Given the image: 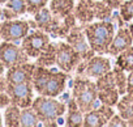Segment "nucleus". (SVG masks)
<instances>
[{
  "instance_id": "nucleus-3",
  "label": "nucleus",
  "mask_w": 133,
  "mask_h": 127,
  "mask_svg": "<svg viewBox=\"0 0 133 127\" xmlns=\"http://www.w3.org/2000/svg\"><path fill=\"white\" fill-rule=\"evenodd\" d=\"M72 97L76 100L80 110L85 114L95 107H98V89L95 83L88 77H76L72 85Z\"/></svg>"
},
{
  "instance_id": "nucleus-41",
  "label": "nucleus",
  "mask_w": 133,
  "mask_h": 127,
  "mask_svg": "<svg viewBox=\"0 0 133 127\" xmlns=\"http://www.w3.org/2000/svg\"><path fill=\"white\" fill-rule=\"evenodd\" d=\"M0 41H2V35H0Z\"/></svg>"
},
{
  "instance_id": "nucleus-26",
  "label": "nucleus",
  "mask_w": 133,
  "mask_h": 127,
  "mask_svg": "<svg viewBox=\"0 0 133 127\" xmlns=\"http://www.w3.org/2000/svg\"><path fill=\"white\" fill-rule=\"evenodd\" d=\"M114 76H115V83H116V88L119 90L120 96H124L127 93V76H125V71L117 66H115V68L112 70Z\"/></svg>"
},
{
  "instance_id": "nucleus-33",
  "label": "nucleus",
  "mask_w": 133,
  "mask_h": 127,
  "mask_svg": "<svg viewBox=\"0 0 133 127\" xmlns=\"http://www.w3.org/2000/svg\"><path fill=\"white\" fill-rule=\"evenodd\" d=\"M102 2L106 3L112 11H115V9H120L121 4L124 3V0H102Z\"/></svg>"
},
{
  "instance_id": "nucleus-19",
  "label": "nucleus",
  "mask_w": 133,
  "mask_h": 127,
  "mask_svg": "<svg viewBox=\"0 0 133 127\" xmlns=\"http://www.w3.org/2000/svg\"><path fill=\"white\" fill-rule=\"evenodd\" d=\"M54 15L52 12L43 7L42 9H39L35 15H34V21L37 22V26L39 28V30H43L46 33H50L54 25Z\"/></svg>"
},
{
  "instance_id": "nucleus-17",
  "label": "nucleus",
  "mask_w": 133,
  "mask_h": 127,
  "mask_svg": "<svg viewBox=\"0 0 133 127\" xmlns=\"http://www.w3.org/2000/svg\"><path fill=\"white\" fill-rule=\"evenodd\" d=\"M65 124L69 127H81L84 124V113L80 110L73 97L69 100L68 104V115L65 118Z\"/></svg>"
},
{
  "instance_id": "nucleus-10",
  "label": "nucleus",
  "mask_w": 133,
  "mask_h": 127,
  "mask_svg": "<svg viewBox=\"0 0 133 127\" xmlns=\"http://www.w3.org/2000/svg\"><path fill=\"white\" fill-rule=\"evenodd\" d=\"M65 38H66V42L80 54L82 60H88L91 56H94V50L90 47L86 34H85V30L81 29V26L72 28Z\"/></svg>"
},
{
  "instance_id": "nucleus-29",
  "label": "nucleus",
  "mask_w": 133,
  "mask_h": 127,
  "mask_svg": "<svg viewBox=\"0 0 133 127\" xmlns=\"http://www.w3.org/2000/svg\"><path fill=\"white\" fill-rule=\"evenodd\" d=\"M26 2V8H28V13L30 15H35L39 9H42L43 7L47 5L48 0H25Z\"/></svg>"
},
{
  "instance_id": "nucleus-27",
  "label": "nucleus",
  "mask_w": 133,
  "mask_h": 127,
  "mask_svg": "<svg viewBox=\"0 0 133 127\" xmlns=\"http://www.w3.org/2000/svg\"><path fill=\"white\" fill-rule=\"evenodd\" d=\"M5 7L12 9L13 12H16L18 16L24 15L28 12V8H26V2L25 0H8L5 3Z\"/></svg>"
},
{
  "instance_id": "nucleus-36",
  "label": "nucleus",
  "mask_w": 133,
  "mask_h": 127,
  "mask_svg": "<svg viewBox=\"0 0 133 127\" xmlns=\"http://www.w3.org/2000/svg\"><path fill=\"white\" fill-rule=\"evenodd\" d=\"M4 71H5V67H4V64L2 63V60H0V76H3Z\"/></svg>"
},
{
  "instance_id": "nucleus-42",
  "label": "nucleus",
  "mask_w": 133,
  "mask_h": 127,
  "mask_svg": "<svg viewBox=\"0 0 133 127\" xmlns=\"http://www.w3.org/2000/svg\"><path fill=\"white\" fill-rule=\"evenodd\" d=\"M78 2H80V0H78Z\"/></svg>"
},
{
  "instance_id": "nucleus-4",
  "label": "nucleus",
  "mask_w": 133,
  "mask_h": 127,
  "mask_svg": "<svg viewBox=\"0 0 133 127\" xmlns=\"http://www.w3.org/2000/svg\"><path fill=\"white\" fill-rule=\"evenodd\" d=\"M31 107L35 110L42 123L55 122L59 117H61L65 113L64 102L55 100V97H47V96H41V94L33 100Z\"/></svg>"
},
{
  "instance_id": "nucleus-11",
  "label": "nucleus",
  "mask_w": 133,
  "mask_h": 127,
  "mask_svg": "<svg viewBox=\"0 0 133 127\" xmlns=\"http://www.w3.org/2000/svg\"><path fill=\"white\" fill-rule=\"evenodd\" d=\"M115 114L112 106L102 104L101 106L85 113L84 115V127H103L107 126L108 120Z\"/></svg>"
},
{
  "instance_id": "nucleus-30",
  "label": "nucleus",
  "mask_w": 133,
  "mask_h": 127,
  "mask_svg": "<svg viewBox=\"0 0 133 127\" xmlns=\"http://www.w3.org/2000/svg\"><path fill=\"white\" fill-rule=\"evenodd\" d=\"M107 126H110V127H125L127 126V120L123 119L119 114H114L112 118L108 120Z\"/></svg>"
},
{
  "instance_id": "nucleus-31",
  "label": "nucleus",
  "mask_w": 133,
  "mask_h": 127,
  "mask_svg": "<svg viewBox=\"0 0 133 127\" xmlns=\"http://www.w3.org/2000/svg\"><path fill=\"white\" fill-rule=\"evenodd\" d=\"M2 17L4 19V20H15V19H17L18 17V15L16 13V12H13L12 9H9V8H3L2 9Z\"/></svg>"
},
{
  "instance_id": "nucleus-34",
  "label": "nucleus",
  "mask_w": 133,
  "mask_h": 127,
  "mask_svg": "<svg viewBox=\"0 0 133 127\" xmlns=\"http://www.w3.org/2000/svg\"><path fill=\"white\" fill-rule=\"evenodd\" d=\"M127 93L133 96V71H130L127 76Z\"/></svg>"
},
{
  "instance_id": "nucleus-23",
  "label": "nucleus",
  "mask_w": 133,
  "mask_h": 127,
  "mask_svg": "<svg viewBox=\"0 0 133 127\" xmlns=\"http://www.w3.org/2000/svg\"><path fill=\"white\" fill-rule=\"evenodd\" d=\"M116 66L123 68L127 72L133 71V47H128L121 51L116 58Z\"/></svg>"
},
{
  "instance_id": "nucleus-18",
  "label": "nucleus",
  "mask_w": 133,
  "mask_h": 127,
  "mask_svg": "<svg viewBox=\"0 0 133 127\" xmlns=\"http://www.w3.org/2000/svg\"><path fill=\"white\" fill-rule=\"evenodd\" d=\"M75 0H51L50 2V11L54 16L65 17L75 9Z\"/></svg>"
},
{
  "instance_id": "nucleus-38",
  "label": "nucleus",
  "mask_w": 133,
  "mask_h": 127,
  "mask_svg": "<svg viewBox=\"0 0 133 127\" xmlns=\"http://www.w3.org/2000/svg\"><path fill=\"white\" fill-rule=\"evenodd\" d=\"M4 124V122H3V117H2V114H0V126H3Z\"/></svg>"
},
{
  "instance_id": "nucleus-37",
  "label": "nucleus",
  "mask_w": 133,
  "mask_h": 127,
  "mask_svg": "<svg viewBox=\"0 0 133 127\" xmlns=\"http://www.w3.org/2000/svg\"><path fill=\"white\" fill-rule=\"evenodd\" d=\"M129 32H130V34H132V38H133V24L129 25Z\"/></svg>"
},
{
  "instance_id": "nucleus-8",
  "label": "nucleus",
  "mask_w": 133,
  "mask_h": 127,
  "mask_svg": "<svg viewBox=\"0 0 133 127\" xmlns=\"http://www.w3.org/2000/svg\"><path fill=\"white\" fill-rule=\"evenodd\" d=\"M33 92L34 87L31 81L21 84H9L7 87V93L11 97V102L18 107H29L33 104Z\"/></svg>"
},
{
  "instance_id": "nucleus-5",
  "label": "nucleus",
  "mask_w": 133,
  "mask_h": 127,
  "mask_svg": "<svg viewBox=\"0 0 133 127\" xmlns=\"http://www.w3.org/2000/svg\"><path fill=\"white\" fill-rule=\"evenodd\" d=\"M0 60L8 70L11 67L29 62V55L25 52L22 46H17V43L13 42L3 41L0 43Z\"/></svg>"
},
{
  "instance_id": "nucleus-20",
  "label": "nucleus",
  "mask_w": 133,
  "mask_h": 127,
  "mask_svg": "<svg viewBox=\"0 0 133 127\" xmlns=\"http://www.w3.org/2000/svg\"><path fill=\"white\" fill-rule=\"evenodd\" d=\"M35 64L42 67H52L54 64H56V43H50L37 56Z\"/></svg>"
},
{
  "instance_id": "nucleus-25",
  "label": "nucleus",
  "mask_w": 133,
  "mask_h": 127,
  "mask_svg": "<svg viewBox=\"0 0 133 127\" xmlns=\"http://www.w3.org/2000/svg\"><path fill=\"white\" fill-rule=\"evenodd\" d=\"M93 9H94V16L99 21H108L112 17V9L103 3L102 0L99 2H93Z\"/></svg>"
},
{
  "instance_id": "nucleus-13",
  "label": "nucleus",
  "mask_w": 133,
  "mask_h": 127,
  "mask_svg": "<svg viewBox=\"0 0 133 127\" xmlns=\"http://www.w3.org/2000/svg\"><path fill=\"white\" fill-rule=\"evenodd\" d=\"M34 68H35V63H29V62L24 63V64L11 67L5 74L7 81L9 84H21V83L31 81Z\"/></svg>"
},
{
  "instance_id": "nucleus-7",
  "label": "nucleus",
  "mask_w": 133,
  "mask_h": 127,
  "mask_svg": "<svg viewBox=\"0 0 133 127\" xmlns=\"http://www.w3.org/2000/svg\"><path fill=\"white\" fill-rule=\"evenodd\" d=\"M30 30L29 21L24 20H5L0 24V35L3 41L18 43L21 42Z\"/></svg>"
},
{
  "instance_id": "nucleus-40",
  "label": "nucleus",
  "mask_w": 133,
  "mask_h": 127,
  "mask_svg": "<svg viewBox=\"0 0 133 127\" xmlns=\"http://www.w3.org/2000/svg\"><path fill=\"white\" fill-rule=\"evenodd\" d=\"M0 19H2V8H0Z\"/></svg>"
},
{
  "instance_id": "nucleus-12",
  "label": "nucleus",
  "mask_w": 133,
  "mask_h": 127,
  "mask_svg": "<svg viewBox=\"0 0 133 127\" xmlns=\"http://www.w3.org/2000/svg\"><path fill=\"white\" fill-rule=\"evenodd\" d=\"M111 71V62L108 58H104L102 55L91 56L90 59L85 60V68L81 76L84 77H94L98 79L102 75Z\"/></svg>"
},
{
  "instance_id": "nucleus-15",
  "label": "nucleus",
  "mask_w": 133,
  "mask_h": 127,
  "mask_svg": "<svg viewBox=\"0 0 133 127\" xmlns=\"http://www.w3.org/2000/svg\"><path fill=\"white\" fill-rule=\"evenodd\" d=\"M73 15L76 20H78L82 24H90L93 21L94 9H93V0H80V3L75 5Z\"/></svg>"
},
{
  "instance_id": "nucleus-22",
  "label": "nucleus",
  "mask_w": 133,
  "mask_h": 127,
  "mask_svg": "<svg viewBox=\"0 0 133 127\" xmlns=\"http://www.w3.org/2000/svg\"><path fill=\"white\" fill-rule=\"evenodd\" d=\"M119 90L116 87H111V88H104L98 90V100L99 102L108 105V106H116L117 101H119Z\"/></svg>"
},
{
  "instance_id": "nucleus-14",
  "label": "nucleus",
  "mask_w": 133,
  "mask_h": 127,
  "mask_svg": "<svg viewBox=\"0 0 133 127\" xmlns=\"http://www.w3.org/2000/svg\"><path fill=\"white\" fill-rule=\"evenodd\" d=\"M132 43H133V38H132V34L129 32V28H120L117 30V33L114 35L112 42L107 47L106 54L112 55V56H117L121 51L130 47Z\"/></svg>"
},
{
  "instance_id": "nucleus-21",
  "label": "nucleus",
  "mask_w": 133,
  "mask_h": 127,
  "mask_svg": "<svg viewBox=\"0 0 133 127\" xmlns=\"http://www.w3.org/2000/svg\"><path fill=\"white\" fill-rule=\"evenodd\" d=\"M21 117V107L17 105H8L4 111V126L7 127H18Z\"/></svg>"
},
{
  "instance_id": "nucleus-2",
  "label": "nucleus",
  "mask_w": 133,
  "mask_h": 127,
  "mask_svg": "<svg viewBox=\"0 0 133 127\" xmlns=\"http://www.w3.org/2000/svg\"><path fill=\"white\" fill-rule=\"evenodd\" d=\"M85 34L90 47L94 52L106 54L107 47L114 39L115 35V25L111 21H98L90 22L85 26Z\"/></svg>"
},
{
  "instance_id": "nucleus-16",
  "label": "nucleus",
  "mask_w": 133,
  "mask_h": 127,
  "mask_svg": "<svg viewBox=\"0 0 133 127\" xmlns=\"http://www.w3.org/2000/svg\"><path fill=\"white\" fill-rule=\"evenodd\" d=\"M119 115L127 120V126H133V96L125 93L116 104Z\"/></svg>"
},
{
  "instance_id": "nucleus-6",
  "label": "nucleus",
  "mask_w": 133,
  "mask_h": 127,
  "mask_svg": "<svg viewBox=\"0 0 133 127\" xmlns=\"http://www.w3.org/2000/svg\"><path fill=\"white\" fill-rule=\"evenodd\" d=\"M80 54L68 43V42H59L56 43V66L69 74L73 68L78 66V63L81 62Z\"/></svg>"
},
{
  "instance_id": "nucleus-9",
  "label": "nucleus",
  "mask_w": 133,
  "mask_h": 127,
  "mask_svg": "<svg viewBox=\"0 0 133 127\" xmlns=\"http://www.w3.org/2000/svg\"><path fill=\"white\" fill-rule=\"evenodd\" d=\"M50 45L48 33L43 30H34L28 33L26 37L21 41V46L29 58H37L47 46Z\"/></svg>"
},
{
  "instance_id": "nucleus-1",
  "label": "nucleus",
  "mask_w": 133,
  "mask_h": 127,
  "mask_svg": "<svg viewBox=\"0 0 133 127\" xmlns=\"http://www.w3.org/2000/svg\"><path fill=\"white\" fill-rule=\"evenodd\" d=\"M68 79L69 75L64 71H56L48 67L35 64L31 83L34 90H37L38 94L47 97H57L64 92Z\"/></svg>"
},
{
  "instance_id": "nucleus-39",
  "label": "nucleus",
  "mask_w": 133,
  "mask_h": 127,
  "mask_svg": "<svg viewBox=\"0 0 133 127\" xmlns=\"http://www.w3.org/2000/svg\"><path fill=\"white\" fill-rule=\"evenodd\" d=\"M8 2V0H0V4H5Z\"/></svg>"
},
{
  "instance_id": "nucleus-32",
  "label": "nucleus",
  "mask_w": 133,
  "mask_h": 127,
  "mask_svg": "<svg viewBox=\"0 0 133 127\" xmlns=\"http://www.w3.org/2000/svg\"><path fill=\"white\" fill-rule=\"evenodd\" d=\"M11 97L7 92H2L0 93V109H5L8 105H11Z\"/></svg>"
},
{
  "instance_id": "nucleus-24",
  "label": "nucleus",
  "mask_w": 133,
  "mask_h": 127,
  "mask_svg": "<svg viewBox=\"0 0 133 127\" xmlns=\"http://www.w3.org/2000/svg\"><path fill=\"white\" fill-rule=\"evenodd\" d=\"M39 124V118L35 113V110L29 106V107H22L21 109V117H20V126L22 127H35Z\"/></svg>"
},
{
  "instance_id": "nucleus-28",
  "label": "nucleus",
  "mask_w": 133,
  "mask_h": 127,
  "mask_svg": "<svg viewBox=\"0 0 133 127\" xmlns=\"http://www.w3.org/2000/svg\"><path fill=\"white\" fill-rule=\"evenodd\" d=\"M120 17L123 21H130L133 19V0H127L120 7Z\"/></svg>"
},
{
  "instance_id": "nucleus-35",
  "label": "nucleus",
  "mask_w": 133,
  "mask_h": 127,
  "mask_svg": "<svg viewBox=\"0 0 133 127\" xmlns=\"http://www.w3.org/2000/svg\"><path fill=\"white\" fill-rule=\"evenodd\" d=\"M7 87H8V81L5 76H0V93L2 92H7Z\"/></svg>"
}]
</instances>
